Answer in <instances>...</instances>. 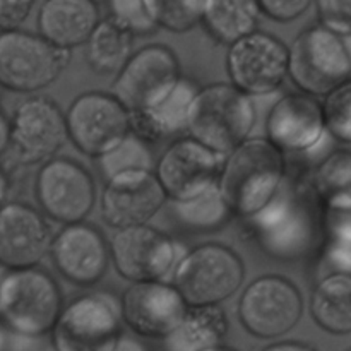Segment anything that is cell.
<instances>
[{
	"label": "cell",
	"mask_w": 351,
	"mask_h": 351,
	"mask_svg": "<svg viewBox=\"0 0 351 351\" xmlns=\"http://www.w3.org/2000/svg\"><path fill=\"white\" fill-rule=\"evenodd\" d=\"M326 132L336 141L351 144V79L324 96Z\"/></svg>",
	"instance_id": "33"
},
{
	"label": "cell",
	"mask_w": 351,
	"mask_h": 351,
	"mask_svg": "<svg viewBox=\"0 0 351 351\" xmlns=\"http://www.w3.org/2000/svg\"><path fill=\"white\" fill-rule=\"evenodd\" d=\"M50 223L43 213L26 202H7L0 208V266L7 271L29 269L50 254Z\"/></svg>",
	"instance_id": "19"
},
{
	"label": "cell",
	"mask_w": 351,
	"mask_h": 351,
	"mask_svg": "<svg viewBox=\"0 0 351 351\" xmlns=\"http://www.w3.org/2000/svg\"><path fill=\"white\" fill-rule=\"evenodd\" d=\"M134 53V36L113 23L101 19L86 41V62L98 74H119Z\"/></svg>",
	"instance_id": "28"
},
{
	"label": "cell",
	"mask_w": 351,
	"mask_h": 351,
	"mask_svg": "<svg viewBox=\"0 0 351 351\" xmlns=\"http://www.w3.org/2000/svg\"><path fill=\"white\" fill-rule=\"evenodd\" d=\"M71 62L60 50L31 31L0 33V88L33 95L53 84Z\"/></svg>",
	"instance_id": "8"
},
{
	"label": "cell",
	"mask_w": 351,
	"mask_h": 351,
	"mask_svg": "<svg viewBox=\"0 0 351 351\" xmlns=\"http://www.w3.org/2000/svg\"><path fill=\"white\" fill-rule=\"evenodd\" d=\"M180 79L177 53L167 45L151 43L130 55L117 74L113 96L129 113L144 112L160 103Z\"/></svg>",
	"instance_id": "12"
},
{
	"label": "cell",
	"mask_w": 351,
	"mask_h": 351,
	"mask_svg": "<svg viewBox=\"0 0 351 351\" xmlns=\"http://www.w3.org/2000/svg\"><path fill=\"white\" fill-rule=\"evenodd\" d=\"M230 84L243 95H273L288 77V47L271 33H256L230 45L226 53Z\"/></svg>",
	"instance_id": "14"
},
{
	"label": "cell",
	"mask_w": 351,
	"mask_h": 351,
	"mask_svg": "<svg viewBox=\"0 0 351 351\" xmlns=\"http://www.w3.org/2000/svg\"><path fill=\"white\" fill-rule=\"evenodd\" d=\"M0 350H2V336H0Z\"/></svg>",
	"instance_id": "42"
},
{
	"label": "cell",
	"mask_w": 351,
	"mask_h": 351,
	"mask_svg": "<svg viewBox=\"0 0 351 351\" xmlns=\"http://www.w3.org/2000/svg\"><path fill=\"white\" fill-rule=\"evenodd\" d=\"M230 322L219 305L189 307L180 324L163 339L167 351H208L221 346Z\"/></svg>",
	"instance_id": "24"
},
{
	"label": "cell",
	"mask_w": 351,
	"mask_h": 351,
	"mask_svg": "<svg viewBox=\"0 0 351 351\" xmlns=\"http://www.w3.org/2000/svg\"><path fill=\"white\" fill-rule=\"evenodd\" d=\"M345 351H351V348H348V350H345Z\"/></svg>",
	"instance_id": "43"
},
{
	"label": "cell",
	"mask_w": 351,
	"mask_h": 351,
	"mask_svg": "<svg viewBox=\"0 0 351 351\" xmlns=\"http://www.w3.org/2000/svg\"><path fill=\"white\" fill-rule=\"evenodd\" d=\"M175 219L189 232L209 233L223 228L232 218L218 185L187 201H170Z\"/></svg>",
	"instance_id": "29"
},
{
	"label": "cell",
	"mask_w": 351,
	"mask_h": 351,
	"mask_svg": "<svg viewBox=\"0 0 351 351\" xmlns=\"http://www.w3.org/2000/svg\"><path fill=\"white\" fill-rule=\"evenodd\" d=\"M50 257L65 280L77 287H93L108 271L110 243L95 225L75 223L53 235Z\"/></svg>",
	"instance_id": "21"
},
{
	"label": "cell",
	"mask_w": 351,
	"mask_h": 351,
	"mask_svg": "<svg viewBox=\"0 0 351 351\" xmlns=\"http://www.w3.org/2000/svg\"><path fill=\"white\" fill-rule=\"evenodd\" d=\"M287 156L266 137H249L225 158L218 189L232 215L250 219L278 195Z\"/></svg>",
	"instance_id": "1"
},
{
	"label": "cell",
	"mask_w": 351,
	"mask_h": 351,
	"mask_svg": "<svg viewBox=\"0 0 351 351\" xmlns=\"http://www.w3.org/2000/svg\"><path fill=\"white\" fill-rule=\"evenodd\" d=\"M65 127L74 146L98 160L129 136L130 113L110 93H81L65 112Z\"/></svg>",
	"instance_id": "10"
},
{
	"label": "cell",
	"mask_w": 351,
	"mask_h": 351,
	"mask_svg": "<svg viewBox=\"0 0 351 351\" xmlns=\"http://www.w3.org/2000/svg\"><path fill=\"white\" fill-rule=\"evenodd\" d=\"M311 185L328 213H351V151L329 153L312 173Z\"/></svg>",
	"instance_id": "27"
},
{
	"label": "cell",
	"mask_w": 351,
	"mask_h": 351,
	"mask_svg": "<svg viewBox=\"0 0 351 351\" xmlns=\"http://www.w3.org/2000/svg\"><path fill=\"white\" fill-rule=\"evenodd\" d=\"M208 351H237V350L230 348V346H226V345H221V346H216V348H211Z\"/></svg>",
	"instance_id": "41"
},
{
	"label": "cell",
	"mask_w": 351,
	"mask_h": 351,
	"mask_svg": "<svg viewBox=\"0 0 351 351\" xmlns=\"http://www.w3.org/2000/svg\"><path fill=\"white\" fill-rule=\"evenodd\" d=\"M10 147V119L0 108V156Z\"/></svg>",
	"instance_id": "39"
},
{
	"label": "cell",
	"mask_w": 351,
	"mask_h": 351,
	"mask_svg": "<svg viewBox=\"0 0 351 351\" xmlns=\"http://www.w3.org/2000/svg\"><path fill=\"white\" fill-rule=\"evenodd\" d=\"M189 305L167 281L130 283L120 298L122 321L141 338L165 339L187 314Z\"/></svg>",
	"instance_id": "17"
},
{
	"label": "cell",
	"mask_w": 351,
	"mask_h": 351,
	"mask_svg": "<svg viewBox=\"0 0 351 351\" xmlns=\"http://www.w3.org/2000/svg\"><path fill=\"white\" fill-rule=\"evenodd\" d=\"M326 134L322 103L305 93L281 96L267 112L266 139L285 156L314 151Z\"/></svg>",
	"instance_id": "20"
},
{
	"label": "cell",
	"mask_w": 351,
	"mask_h": 351,
	"mask_svg": "<svg viewBox=\"0 0 351 351\" xmlns=\"http://www.w3.org/2000/svg\"><path fill=\"white\" fill-rule=\"evenodd\" d=\"M225 156L191 137L175 139L154 163V175L168 201H187L218 185Z\"/></svg>",
	"instance_id": "16"
},
{
	"label": "cell",
	"mask_w": 351,
	"mask_h": 351,
	"mask_svg": "<svg viewBox=\"0 0 351 351\" xmlns=\"http://www.w3.org/2000/svg\"><path fill=\"white\" fill-rule=\"evenodd\" d=\"M123 335L120 300L88 291L64 304L50 332L53 351H112Z\"/></svg>",
	"instance_id": "7"
},
{
	"label": "cell",
	"mask_w": 351,
	"mask_h": 351,
	"mask_svg": "<svg viewBox=\"0 0 351 351\" xmlns=\"http://www.w3.org/2000/svg\"><path fill=\"white\" fill-rule=\"evenodd\" d=\"M64 307L60 287L40 267L7 271L0 278V321L23 338L50 336Z\"/></svg>",
	"instance_id": "3"
},
{
	"label": "cell",
	"mask_w": 351,
	"mask_h": 351,
	"mask_svg": "<svg viewBox=\"0 0 351 351\" xmlns=\"http://www.w3.org/2000/svg\"><path fill=\"white\" fill-rule=\"evenodd\" d=\"M112 351H149V350H147V346L144 345V343H141L137 338L123 332V335L120 336L119 341H117L115 348Z\"/></svg>",
	"instance_id": "38"
},
{
	"label": "cell",
	"mask_w": 351,
	"mask_h": 351,
	"mask_svg": "<svg viewBox=\"0 0 351 351\" xmlns=\"http://www.w3.org/2000/svg\"><path fill=\"white\" fill-rule=\"evenodd\" d=\"M101 21L99 5L91 0H45L38 7V34L60 50L86 45Z\"/></svg>",
	"instance_id": "22"
},
{
	"label": "cell",
	"mask_w": 351,
	"mask_h": 351,
	"mask_svg": "<svg viewBox=\"0 0 351 351\" xmlns=\"http://www.w3.org/2000/svg\"><path fill=\"white\" fill-rule=\"evenodd\" d=\"M33 7L34 2H3L0 0V33L21 29Z\"/></svg>",
	"instance_id": "36"
},
{
	"label": "cell",
	"mask_w": 351,
	"mask_h": 351,
	"mask_svg": "<svg viewBox=\"0 0 351 351\" xmlns=\"http://www.w3.org/2000/svg\"><path fill=\"white\" fill-rule=\"evenodd\" d=\"M319 24L343 38H351V0H321L315 3Z\"/></svg>",
	"instance_id": "34"
},
{
	"label": "cell",
	"mask_w": 351,
	"mask_h": 351,
	"mask_svg": "<svg viewBox=\"0 0 351 351\" xmlns=\"http://www.w3.org/2000/svg\"><path fill=\"white\" fill-rule=\"evenodd\" d=\"M259 21L261 9L257 2L209 0L204 2L201 24L213 40L230 47L242 38L256 33Z\"/></svg>",
	"instance_id": "26"
},
{
	"label": "cell",
	"mask_w": 351,
	"mask_h": 351,
	"mask_svg": "<svg viewBox=\"0 0 351 351\" xmlns=\"http://www.w3.org/2000/svg\"><path fill=\"white\" fill-rule=\"evenodd\" d=\"M96 161H98L99 173L103 175L105 182L117 175L129 173V171L154 170V158L149 149V144L134 136L132 132Z\"/></svg>",
	"instance_id": "30"
},
{
	"label": "cell",
	"mask_w": 351,
	"mask_h": 351,
	"mask_svg": "<svg viewBox=\"0 0 351 351\" xmlns=\"http://www.w3.org/2000/svg\"><path fill=\"white\" fill-rule=\"evenodd\" d=\"M65 113L53 99L29 96L10 117V147L23 165H43L67 143Z\"/></svg>",
	"instance_id": "15"
},
{
	"label": "cell",
	"mask_w": 351,
	"mask_h": 351,
	"mask_svg": "<svg viewBox=\"0 0 351 351\" xmlns=\"http://www.w3.org/2000/svg\"><path fill=\"white\" fill-rule=\"evenodd\" d=\"M256 120V103L250 96L230 82H213L199 88L195 95L187 137L226 158L249 139Z\"/></svg>",
	"instance_id": "2"
},
{
	"label": "cell",
	"mask_w": 351,
	"mask_h": 351,
	"mask_svg": "<svg viewBox=\"0 0 351 351\" xmlns=\"http://www.w3.org/2000/svg\"><path fill=\"white\" fill-rule=\"evenodd\" d=\"M184 254L173 237L151 225L119 230L110 242V261L130 283L165 281Z\"/></svg>",
	"instance_id": "13"
},
{
	"label": "cell",
	"mask_w": 351,
	"mask_h": 351,
	"mask_svg": "<svg viewBox=\"0 0 351 351\" xmlns=\"http://www.w3.org/2000/svg\"><path fill=\"white\" fill-rule=\"evenodd\" d=\"M9 189H10L9 177H7L5 170L0 167V208L7 204V197H9Z\"/></svg>",
	"instance_id": "40"
},
{
	"label": "cell",
	"mask_w": 351,
	"mask_h": 351,
	"mask_svg": "<svg viewBox=\"0 0 351 351\" xmlns=\"http://www.w3.org/2000/svg\"><path fill=\"white\" fill-rule=\"evenodd\" d=\"M171 280L189 307L221 305L242 288L245 264L225 243H201L184 254Z\"/></svg>",
	"instance_id": "4"
},
{
	"label": "cell",
	"mask_w": 351,
	"mask_h": 351,
	"mask_svg": "<svg viewBox=\"0 0 351 351\" xmlns=\"http://www.w3.org/2000/svg\"><path fill=\"white\" fill-rule=\"evenodd\" d=\"M204 2L201 0H153L158 27L171 33H187L202 21Z\"/></svg>",
	"instance_id": "31"
},
{
	"label": "cell",
	"mask_w": 351,
	"mask_h": 351,
	"mask_svg": "<svg viewBox=\"0 0 351 351\" xmlns=\"http://www.w3.org/2000/svg\"><path fill=\"white\" fill-rule=\"evenodd\" d=\"M108 19L136 36L151 34L158 27L153 12V0H115L106 3Z\"/></svg>",
	"instance_id": "32"
},
{
	"label": "cell",
	"mask_w": 351,
	"mask_h": 351,
	"mask_svg": "<svg viewBox=\"0 0 351 351\" xmlns=\"http://www.w3.org/2000/svg\"><path fill=\"white\" fill-rule=\"evenodd\" d=\"M261 351H317V350H315L314 346L307 345V343L288 339V341L271 343V345L264 346V348Z\"/></svg>",
	"instance_id": "37"
},
{
	"label": "cell",
	"mask_w": 351,
	"mask_h": 351,
	"mask_svg": "<svg viewBox=\"0 0 351 351\" xmlns=\"http://www.w3.org/2000/svg\"><path fill=\"white\" fill-rule=\"evenodd\" d=\"M249 226L267 256L287 263L307 256L319 233L311 199L297 191H285V185L266 208L249 219Z\"/></svg>",
	"instance_id": "5"
},
{
	"label": "cell",
	"mask_w": 351,
	"mask_h": 351,
	"mask_svg": "<svg viewBox=\"0 0 351 351\" xmlns=\"http://www.w3.org/2000/svg\"><path fill=\"white\" fill-rule=\"evenodd\" d=\"M311 315L329 335H351V273L335 271L319 280L311 295Z\"/></svg>",
	"instance_id": "25"
},
{
	"label": "cell",
	"mask_w": 351,
	"mask_h": 351,
	"mask_svg": "<svg viewBox=\"0 0 351 351\" xmlns=\"http://www.w3.org/2000/svg\"><path fill=\"white\" fill-rule=\"evenodd\" d=\"M261 14H266L269 19L278 23H290L304 16L312 7L311 0H266V2H257Z\"/></svg>",
	"instance_id": "35"
},
{
	"label": "cell",
	"mask_w": 351,
	"mask_h": 351,
	"mask_svg": "<svg viewBox=\"0 0 351 351\" xmlns=\"http://www.w3.org/2000/svg\"><path fill=\"white\" fill-rule=\"evenodd\" d=\"M304 315V297L293 281L280 274L256 278L239 302L240 324L257 339L283 338Z\"/></svg>",
	"instance_id": "9"
},
{
	"label": "cell",
	"mask_w": 351,
	"mask_h": 351,
	"mask_svg": "<svg viewBox=\"0 0 351 351\" xmlns=\"http://www.w3.org/2000/svg\"><path fill=\"white\" fill-rule=\"evenodd\" d=\"M34 194L45 218L67 226L82 223L91 215L96 184L79 161L57 156L40 167Z\"/></svg>",
	"instance_id": "11"
},
{
	"label": "cell",
	"mask_w": 351,
	"mask_h": 351,
	"mask_svg": "<svg viewBox=\"0 0 351 351\" xmlns=\"http://www.w3.org/2000/svg\"><path fill=\"white\" fill-rule=\"evenodd\" d=\"M197 91L194 81L182 77L153 108L130 113V132L147 144L187 134L191 106Z\"/></svg>",
	"instance_id": "23"
},
{
	"label": "cell",
	"mask_w": 351,
	"mask_h": 351,
	"mask_svg": "<svg viewBox=\"0 0 351 351\" xmlns=\"http://www.w3.org/2000/svg\"><path fill=\"white\" fill-rule=\"evenodd\" d=\"M288 77L300 93L328 96L351 79V38L321 24L304 29L288 47Z\"/></svg>",
	"instance_id": "6"
},
{
	"label": "cell",
	"mask_w": 351,
	"mask_h": 351,
	"mask_svg": "<svg viewBox=\"0 0 351 351\" xmlns=\"http://www.w3.org/2000/svg\"><path fill=\"white\" fill-rule=\"evenodd\" d=\"M168 197L154 171H129L105 182L101 194L103 221L113 230L149 225L167 206Z\"/></svg>",
	"instance_id": "18"
}]
</instances>
